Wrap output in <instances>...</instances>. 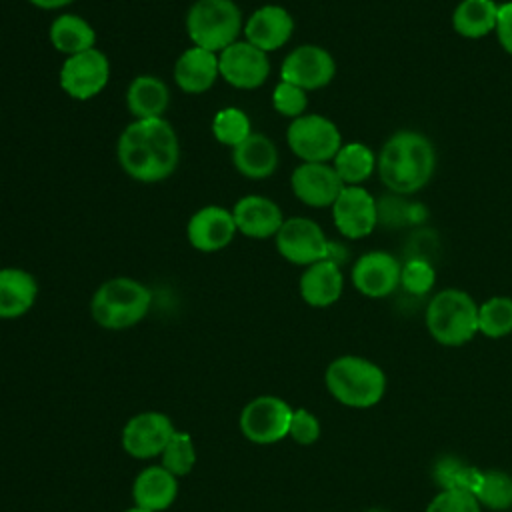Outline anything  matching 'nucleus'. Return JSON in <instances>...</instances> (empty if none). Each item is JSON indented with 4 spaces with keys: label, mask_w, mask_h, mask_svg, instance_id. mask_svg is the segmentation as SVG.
Here are the masks:
<instances>
[{
    "label": "nucleus",
    "mask_w": 512,
    "mask_h": 512,
    "mask_svg": "<svg viewBox=\"0 0 512 512\" xmlns=\"http://www.w3.org/2000/svg\"><path fill=\"white\" fill-rule=\"evenodd\" d=\"M116 156L130 178L154 184L176 170L180 160L178 136L164 118L134 120L118 136Z\"/></svg>",
    "instance_id": "1"
},
{
    "label": "nucleus",
    "mask_w": 512,
    "mask_h": 512,
    "mask_svg": "<svg viewBox=\"0 0 512 512\" xmlns=\"http://www.w3.org/2000/svg\"><path fill=\"white\" fill-rule=\"evenodd\" d=\"M434 168V146L416 130H400L392 134L376 158L380 180L396 196H410L422 190L434 176Z\"/></svg>",
    "instance_id": "2"
},
{
    "label": "nucleus",
    "mask_w": 512,
    "mask_h": 512,
    "mask_svg": "<svg viewBox=\"0 0 512 512\" xmlns=\"http://www.w3.org/2000/svg\"><path fill=\"white\" fill-rule=\"evenodd\" d=\"M150 290L128 276H116L96 288L90 300L94 322L106 330H124L138 324L150 310Z\"/></svg>",
    "instance_id": "3"
},
{
    "label": "nucleus",
    "mask_w": 512,
    "mask_h": 512,
    "mask_svg": "<svg viewBox=\"0 0 512 512\" xmlns=\"http://www.w3.org/2000/svg\"><path fill=\"white\" fill-rule=\"evenodd\" d=\"M326 388L344 406L370 408L386 392V376L380 366L362 356H340L326 368Z\"/></svg>",
    "instance_id": "4"
},
{
    "label": "nucleus",
    "mask_w": 512,
    "mask_h": 512,
    "mask_svg": "<svg viewBox=\"0 0 512 512\" xmlns=\"http://www.w3.org/2000/svg\"><path fill=\"white\" fill-rule=\"evenodd\" d=\"M426 328L444 346H462L478 332V304L458 288H446L432 296L426 306Z\"/></svg>",
    "instance_id": "5"
},
{
    "label": "nucleus",
    "mask_w": 512,
    "mask_h": 512,
    "mask_svg": "<svg viewBox=\"0 0 512 512\" xmlns=\"http://www.w3.org/2000/svg\"><path fill=\"white\" fill-rule=\"evenodd\" d=\"M184 26L192 46L220 54L238 40L244 18L234 0H196L186 12Z\"/></svg>",
    "instance_id": "6"
},
{
    "label": "nucleus",
    "mask_w": 512,
    "mask_h": 512,
    "mask_svg": "<svg viewBox=\"0 0 512 512\" xmlns=\"http://www.w3.org/2000/svg\"><path fill=\"white\" fill-rule=\"evenodd\" d=\"M286 142L302 162H330L342 148V134L330 118L302 114L288 124Z\"/></svg>",
    "instance_id": "7"
},
{
    "label": "nucleus",
    "mask_w": 512,
    "mask_h": 512,
    "mask_svg": "<svg viewBox=\"0 0 512 512\" xmlns=\"http://www.w3.org/2000/svg\"><path fill=\"white\" fill-rule=\"evenodd\" d=\"M278 254L296 266H310L314 262L330 258L332 242H328L324 230L310 218L294 216L286 218L274 236Z\"/></svg>",
    "instance_id": "8"
},
{
    "label": "nucleus",
    "mask_w": 512,
    "mask_h": 512,
    "mask_svg": "<svg viewBox=\"0 0 512 512\" xmlns=\"http://www.w3.org/2000/svg\"><path fill=\"white\" fill-rule=\"evenodd\" d=\"M108 80L110 62L98 48L66 56L58 72L60 88L74 100H90L98 96L108 86Z\"/></svg>",
    "instance_id": "9"
},
{
    "label": "nucleus",
    "mask_w": 512,
    "mask_h": 512,
    "mask_svg": "<svg viewBox=\"0 0 512 512\" xmlns=\"http://www.w3.org/2000/svg\"><path fill=\"white\" fill-rule=\"evenodd\" d=\"M294 410L278 396H258L240 412V430L254 444H274L288 436Z\"/></svg>",
    "instance_id": "10"
},
{
    "label": "nucleus",
    "mask_w": 512,
    "mask_h": 512,
    "mask_svg": "<svg viewBox=\"0 0 512 512\" xmlns=\"http://www.w3.org/2000/svg\"><path fill=\"white\" fill-rule=\"evenodd\" d=\"M218 68L220 78L232 88L256 90L268 80L270 60L248 40H236L218 54Z\"/></svg>",
    "instance_id": "11"
},
{
    "label": "nucleus",
    "mask_w": 512,
    "mask_h": 512,
    "mask_svg": "<svg viewBox=\"0 0 512 512\" xmlns=\"http://www.w3.org/2000/svg\"><path fill=\"white\" fill-rule=\"evenodd\" d=\"M336 76V62L332 54L316 44H302L294 48L280 66V80L296 84L310 92L320 90Z\"/></svg>",
    "instance_id": "12"
},
{
    "label": "nucleus",
    "mask_w": 512,
    "mask_h": 512,
    "mask_svg": "<svg viewBox=\"0 0 512 512\" xmlns=\"http://www.w3.org/2000/svg\"><path fill=\"white\" fill-rule=\"evenodd\" d=\"M330 208L336 230L350 240L370 236L378 224V202L362 186H344Z\"/></svg>",
    "instance_id": "13"
},
{
    "label": "nucleus",
    "mask_w": 512,
    "mask_h": 512,
    "mask_svg": "<svg viewBox=\"0 0 512 512\" xmlns=\"http://www.w3.org/2000/svg\"><path fill=\"white\" fill-rule=\"evenodd\" d=\"M176 434L172 420L156 410L132 416L122 430V448L138 460L160 456Z\"/></svg>",
    "instance_id": "14"
},
{
    "label": "nucleus",
    "mask_w": 512,
    "mask_h": 512,
    "mask_svg": "<svg viewBox=\"0 0 512 512\" xmlns=\"http://www.w3.org/2000/svg\"><path fill=\"white\" fill-rule=\"evenodd\" d=\"M294 196L310 208L332 206L344 188V182L328 162H302L290 176Z\"/></svg>",
    "instance_id": "15"
},
{
    "label": "nucleus",
    "mask_w": 512,
    "mask_h": 512,
    "mask_svg": "<svg viewBox=\"0 0 512 512\" xmlns=\"http://www.w3.org/2000/svg\"><path fill=\"white\" fill-rule=\"evenodd\" d=\"M238 234L232 210L216 204L196 210L186 224V238L198 252H220Z\"/></svg>",
    "instance_id": "16"
},
{
    "label": "nucleus",
    "mask_w": 512,
    "mask_h": 512,
    "mask_svg": "<svg viewBox=\"0 0 512 512\" xmlns=\"http://www.w3.org/2000/svg\"><path fill=\"white\" fill-rule=\"evenodd\" d=\"M402 264L384 250L362 254L352 266L354 288L368 298L390 296L400 286Z\"/></svg>",
    "instance_id": "17"
},
{
    "label": "nucleus",
    "mask_w": 512,
    "mask_h": 512,
    "mask_svg": "<svg viewBox=\"0 0 512 512\" xmlns=\"http://www.w3.org/2000/svg\"><path fill=\"white\" fill-rule=\"evenodd\" d=\"M242 34L244 40L268 54L282 48L292 38L294 18L280 4H264L248 16Z\"/></svg>",
    "instance_id": "18"
},
{
    "label": "nucleus",
    "mask_w": 512,
    "mask_h": 512,
    "mask_svg": "<svg viewBox=\"0 0 512 512\" xmlns=\"http://www.w3.org/2000/svg\"><path fill=\"white\" fill-rule=\"evenodd\" d=\"M238 234L254 240L274 238L286 220L282 208L262 194H246L232 208Z\"/></svg>",
    "instance_id": "19"
},
{
    "label": "nucleus",
    "mask_w": 512,
    "mask_h": 512,
    "mask_svg": "<svg viewBox=\"0 0 512 512\" xmlns=\"http://www.w3.org/2000/svg\"><path fill=\"white\" fill-rule=\"evenodd\" d=\"M172 76L182 92L204 94L220 78L218 54L200 46H190L176 58Z\"/></svg>",
    "instance_id": "20"
},
{
    "label": "nucleus",
    "mask_w": 512,
    "mask_h": 512,
    "mask_svg": "<svg viewBox=\"0 0 512 512\" xmlns=\"http://www.w3.org/2000/svg\"><path fill=\"white\" fill-rule=\"evenodd\" d=\"M300 296L314 308H326L338 302L344 290V276L340 264L334 260H320L304 268L298 282Z\"/></svg>",
    "instance_id": "21"
},
{
    "label": "nucleus",
    "mask_w": 512,
    "mask_h": 512,
    "mask_svg": "<svg viewBox=\"0 0 512 512\" xmlns=\"http://www.w3.org/2000/svg\"><path fill=\"white\" fill-rule=\"evenodd\" d=\"M232 164L250 180L268 178L278 168L276 144L266 134L252 132L242 144L232 148Z\"/></svg>",
    "instance_id": "22"
},
{
    "label": "nucleus",
    "mask_w": 512,
    "mask_h": 512,
    "mask_svg": "<svg viewBox=\"0 0 512 512\" xmlns=\"http://www.w3.org/2000/svg\"><path fill=\"white\" fill-rule=\"evenodd\" d=\"M178 496V480L162 464L144 468L132 486L134 506L150 512L166 510Z\"/></svg>",
    "instance_id": "23"
},
{
    "label": "nucleus",
    "mask_w": 512,
    "mask_h": 512,
    "mask_svg": "<svg viewBox=\"0 0 512 512\" xmlns=\"http://www.w3.org/2000/svg\"><path fill=\"white\" fill-rule=\"evenodd\" d=\"M38 282L22 268H0V318L12 320L24 316L36 302Z\"/></svg>",
    "instance_id": "24"
},
{
    "label": "nucleus",
    "mask_w": 512,
    "mask_h": 512,
    "mask_svg": "<svg viewBox=\"0 0 512 512\" xmlns=\"http://www.w3.org/2000/svg\"><path fill=\"white\" fill-rule=\"evenodd\" d=\"M126 106L134 120L164 118L170 106V90L158 76L140 74L128 84Z\"/></svg>",
    "instance_id": "25"
},
{
    "label": "nucleus",
    "mask_w": 512,
    "mask_h": 512,
    "mask_svg": "<svg viewBox=\"0 0 512 512\" xmlns=\"http://www.w3.org/2000/svg\"><path fill=\"white\" fill-rule=\"evenodd\" d=\"M48 40L60 54L74 56L78 52L96 48V30L86 18L66 12L52 20Z\"/></svg>",
    "instance_id": "26"
},
{
    "label": "nucleus",
    "mask_w": 512,
    "mask_h": 512,
    "mask_svg": "<svg viewBox=\"0 0 512 512\" xmlns=\"http://www.w3.org/2000/svg\"><path fill=\"white\" fill-rule=\"evenodd\" d=\"M498 4L494 0H462L454 8L452 26L462 38H484L496 28Z\"/></svg>",
    "instance_id": "27"
},
{
    "label": "nucleus",
    "mask_w": 512,
    "mask_h": 512,
    "mask_svg": "<svg viewBox=\"0 0 512 512\" xmlns=\"http://www.w3.org/2000/svg\"><path fill=\"white\" fill-rule=\"evenodd\" d=\"M332 166L344 186H360L376 170V156L366 144L350 142L342 144L332 160Z\"/></svg>",
    "instance_id": "28"
},
{
    "label": "nucleus",
    "mask_w": 512,
    "mask_h": 512,
    "mask_svg": "<svg viewBox=\"0 0 512 512\" xmlns=\"http://www.w3.org/2000/svg\"><path fill=\"white\" fill-rule=\"evenodd\" d=\"M472 494L480 506L490 510H508L512 508V476L502 470H478Z\"/></svg>",
    "instance_id": "29"
},
{
    "label": "nucleus",
    "mask_w": 512,
    "mask_h": 512,
    "mask_svg": "<svg viewBox=\"0 0 512 512\" xmlns=\"http://www.w3.org/2000/svg\"><path fill=\"white\" fill-rule=\"evenodd\" d=\"M478 332L486 338H502L512 332V298L492 296L478 306Z\"/></svg>",
    "instance_id": "30"
},
{
    "label": "nucleus",
    "mask_w": 512,
    "mask_h": 512,
    "mask_svg": "<svg viewBox=\"0 0 512 512\" xmlns=\"http://www.w3.org/2000/svg\"><path fill=\"white\" fill-rule=\"evenodd\" d=\"M212 134L220 144L236 148L238 144H242L252 134V124H250V118L244 110L234 108V106H226V108H220L214 114Z\"/></svg>",
    "instance_id": "31"
},
{
    "label": "nucleus",
    "mask_w": 512,
    "mask_h": 512,
    "mask_svg": "<svg viewBox=\"0 0 512 512\" xmlns=\"http://www.w3.org/2000/svg\"><path fill=\"white\" fill-rule=\"evenodd\" d=\"M160 456H162V466L168 472H172L176 478L188 474L196 464L194 442L186 432H176Z\"/></svg>",
    "instance_id": "32"
},
{
    "label": "nucleus",
    "mask_w": 512,
    "mask_h": 512,
    "mask_svg": "<svg viewBox=\"0 0 512 512\" xmlns=\"http://www.w3.org/2000/svg\"><path fill=\"white\" fill-rule=\"evenodd\" d=\"M436 282V272L430 260L426 258H408L402 264L400 286L412 296H424L432 290Z\"/></svg>",
    "instance_id": "33"
},
{
    "label": "nucleus",
    "mask_w": 512,
    "mask_h": 512,
    "mask_svg": "<svg viewBox=\"0 0 512 512\" xmlns=\"http://www.w3.org/2000/svg\"><path fill=\"white\" fill-rule=\"evenodd\" d=\"M426 218V210L420 204H408L400 196L382 198L378 202V222L388 226H402V224H418Z\"/></svg>",
    "instance_id": "34"
},
{
    "label": "nucleus",
    "mask_w": 512,
    "mask_h": 512,
    "mask_svg": "<svg viewBox=\"0 0 512 512\" xmlns=\"http://www.w3.org/2000/svg\"><path fill=\"white\" fill-rule=\"evenodd\" d=\"M308 106V94L306 90L298 88L296 84H290L286 80H280L272 90V108L286 116V118H298L304 114Z\"/></svg>",
    "instance_id": "35"
},
{
    "label": "nucleus",
    "mask_w": 512,
    "mask_h": 512,
    "mask_svg": "<svg viewBox=\"0 0 512 512\" xmlns=\"http://www.w3.org/2000/svg\"><path fill=\"white\" fill-rule=\"evenodd\" d=\"M426 512H480V502L472 492L444 488L432 498Z\"/></svg>",
    "instance_id": "36"
},
{
    "label": "nucleus",
    "mask_w": 512,
    "mask_h": 512,
    "mask_svg": "<svg viewBox=\"0 0 512 512\" xmlns=\"http://www.w3.org/2000/svg\"><path fill=\"white\" fill-rule=\"evenodd\" d=\"M288 436L294 442L302 444V446L314 444L318 440V436H320V422H318V418L312 412H308L306 408L294 410L292 420H290Z\"/></svg>",
    "instance_id": "37"
},
{
    "label": "nucleus",
    "mask_w": 512,
    "mask_h": 512,
    "mask_svg": "<svg viewBox=\"0 0 512 512\" xmlns=\"http://www.w3.org/2000/svg\"><path fill=\"white\" fill-rule=\"evenodd\" d=\"M494 32L504 52L512 56V0L498 4V18H496Z\"/></svg>",
    "instance_id": "38"
},
{
    "label": "nucleus",
    "mask_w": 512,
    "mask_h": 512,
    "mask_svg": "<svg viewBox=\"0 0 512 512\" xmlns=\"http://www.w3.org/2000/svg\"><path fill=\"white\" fill-rule=\"evenodd\" d=\"M28 2L40 10H56V8H64V6L72 4L74 0H28Z\"/></svg>",
    "instance_id": "39"
},
{
    "label": "nucleus",
    "mask_w": 512,
    "mask_h": 512,
    "mask_svg": "<svg viewBox=\"0 0 512 512\" xmlns=\"http://www.w3.org/2000/svg\"><path fill=\"white\" fill-rule=\"evenodd\" d=\"M126 512H150V510H144V508H140V506H132V508H128Z\"/></svg>",
    "instance_id": "40"
},
{
    "label": "nucleus",
    "mask_w": 512,
    "mask_h": 512,
    "mask_svg": "<svg viewBox=\"0 0 512 512\" xmlns=\"http://www.w3.org/2000/svg\"><path fill=\"white\" fill-rule=\"evenodd\" d=\"M368 512H384V510H368Z\"/></svg>",
    "instance_id": "41"
}]
</instances>
